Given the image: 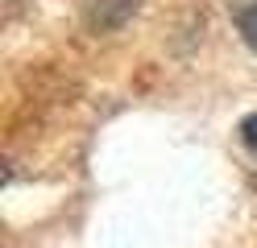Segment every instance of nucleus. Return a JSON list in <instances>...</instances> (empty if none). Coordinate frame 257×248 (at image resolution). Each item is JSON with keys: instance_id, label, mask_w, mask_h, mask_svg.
I'll use <instances>...</instances> for the list:
<instances>
[{"instance_id": "nucleus-1", "label": "nucleus", "mask_w": 257, "mask_h": 248, "mask_svg": "<svg viewBox=\"0 0 257 248\" xmlns=\"http://www.w3.org/2000/svg\"><path fill=\"white\" fill-rule=\"evenodd\" d=\"M133 13H137V0H95L91 21L100 25V29H116V25H124Z\"/></svg>"}, {"instance_id": "nucleus-2", "label": "nucleus", "mask_w": 257, "mask_h": 248, "mask_svg": "<svg viewBox=\"0 0 257 248\" xmlns=\"http://www.w3.org/2000/svg\"><path fill=\"white\" fill-rule=\"evenodd\" d=\"M240 33H245V42L257 50V5H249L245 13H240Z\"/></svg>"}, {"instance_id": "nucleus-3", "label": "nucleus", "mask_w": 257, "mask_h": 248, "mask_svg": "<svg viewBox=\"0 0 257 248\" xmlns=\"http://www.w3.org/2000/svg\"><path fill=\"white\" fill-rule=\"evenodd\" d=\"M240 141H245L253 153H257V112H253V116H245V124H240Z\"/></svg>"}]
</instances>
